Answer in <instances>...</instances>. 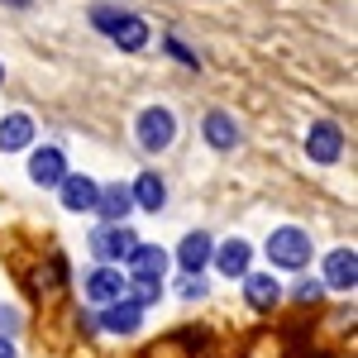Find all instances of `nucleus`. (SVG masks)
<instances>
[{"label": "nucleus", "instance_id": "nucleus-1", "mask_svg": "<svg viewBox=\"0 0 358 358\" xmlns=\"http://www.w3.org/2000/svg\"><path fill=\"white\" fill-rule=\"evenodd\" d=\"M134 229L129 224H101L96 234H91V253L101 258V263H129V253H134Z\"/></svg>", "mask_w": 358, "mask_h": 358}, {"label": "nucleus", "instance_id": "nucleus-2", "mask_svg": "<svg viewBox=\"0 0 358 358\" xmlns=\"http://www.w3.org/2000/svg\"><path fill=\"white\" fill-rule=\"evenodd\" d=\"M96 24L106 29L115 43H120V48H129V53L148 43V24H143L138 15H115V10H96Z\"/></svg>", "mask_w": 358, "mask_h": 358}, {"label": "nucleus", "instance_id": "nucleus-3", "mask_svg": "<svg viewBox=\"0 0 358 358\" xmlns=\"http://www.w3.org/2000/svg\"><path fill=\"white\" fill-rule=\"evenodd\" d=\"M268 253H273L277 268H301L310 258V239H306V229H273L268 234Z\"/></svg>", "mask_w": 358, "mask_h": 358}, {"label": "nucleus", "instance_id": "nucleus-4", "mask_svg": "<svg viewBox=\"0 0 358 358\" xmlns=\"http://www.w3.org/2000/svg\"><path fill=\"white\" fill-rule=\"evenodd\" d=\"M172 134H177V120H172V110H163V106H153V110L138 115V143L143 148H167L172 143Z\"/></svg>", "mask_w": 358, "mask_h": 358}, {"label": "nucleus", "instance_id": "nucleus-5", "mask_svg": "<svg viewBox=\"0 0 358 358\" xmlns=\"http://www.w3.org/2000/svg\"><path fill=\"white\" fill-rule=\"evenodd\" d=\"M306 153H310L315 163H334V158L344 153V134H339V124H330V120L310 124V134H306Z\"/></svg>", "mask_w": 358, "mask_h": 358}, {"label": "nucleus", "instance_id": "nucleus-6", "mask_svg": "<svg viewBox=\"0 0 358 358\" xmlns=\"http://www.w3.org/2000/svg\"><path fill=\"white\" fill-rule=\"evenodd\" d=\"M138 320H143V306H134L129 296H120V301H106L101 330H110V334H129V330H138Z\"/></svg>", "mask_w": 358, "mask_h": 358}, {"label": "nucleus", "instance_id": "nucleus-7", "mask_svg": "<svg viewBox=\"0 0 358 358\" xmlns=\"http://www.w3.org/2000/svg\"><path fill=\"white\" fill-rule=\"evenodd\" d=\"M129 268H134L138 282H163L167 273V253L153 244H134V253H129Z\"/></svg>", "mask_w": 358, "mask_h": 358}, {"label": "nucleus", "instance_id": "nucleus-8", "mask_svg": "<svg viewBox=\"0 0 358 358\" xmlns=\"http://www.w3.org/2000/svg\"><path fill=\"white\" fill-rule=\"evenodd\" d=\"M29 177H34L38 187H57V182L67 177L62 148H38V153H34V163H29Z\"/></svg>", "mask_w": 358, "mask_h": 358}, {"label": "nucleus", "instance_id": "nucleus-9", "mask_svg": "<svg viewBox=\"0 0 358 358\" xmlns=\"http://www.w3.org/2000/svg\"><path fill=\"white\" fill-rule=\"evenodd\" d=\"M124 292H129V287H124V277L115 273V268H96V273L86 277V296H91V301H120V296H124Z\"/></svg>", "mask_w": 358, "mask_h": 358}, {"label": "nucleus", "instance_id": "nucleus-10", "mask_svg": "<svg viewBox=\"0 0 358 358\" xmlns=\"http://www.w3.org/2000/svg\"><path fill=\"white\" fill-rule=\"evenodd\" d=\"M34 138V120L29 115H5L0 120V153H20Z\"/></svg>", "mask_w": 358, "mask_h": 358}, {"label": "nucleus", "instance_id": "nucleus-11", "mask_svg": "<svg viewBox=\"0 0 358 358\" xmlns=\"http://www.w3.org/2000/svg\"><path fill=\"white\" fill-rule=\"evenodd\" d=\"M325 277H330V287H339V292H354V282H358V258H354V248H339V253H330Z\"/></svg>", "mask_w": 358, "mask_h": 358}, {"label": "nucleus", "instance_id": "nucleus-12", "mask_svg": "<svg viewBox=\"0 0 358 358\" xmlns=\"http://www.w3.org/2000/svg\"><path fill=\"white\" fill-rule=\"evenodd\" d=\"M57 187H62V206L67 210H91L96 206V192H101L91 177H62Z\"/></svg>", "mask_w": 358, "mask_h": 358}, {"label": "nucleus", "instance_id": "nucleus-13", "mask_svg": "<svg viewBox=\"0 0 358 358\" xmlns=\"http://www.w3.org/2000/svg\"><path fill=\"white\" fill-rule=\"evenodd\" d=\"M129 206H134V196H129V187H120V182L106 187V192H96V210H101L110 224L124 220V215H129Z\"/></svg>", "mask_w": 358, "mask_h": 358}, {"label": "nucleus", "instance_id": "nucleus-14", "mask_svg": "<svg viewBox=\"0 0 358 358\" xmlns=\"http://www.w3.org/2000/svg\"><path fill=\"white\" fill-rule=\"evenodd\" d=\"M177 263H182L187 273H201V268L210 263V239H206L201 229H196V234H187V239H182V248H177Z\"/></svg>", "mask_w": 358, "mask_h": 358}, {"label": "nucleus", "instance_id": "nucleus-15", "mask_svg": "<svg viewBox=\"0 0 358 358\" xmlns=\"http://www.w3.org/2000/svg\"><path fill=\"white\" fill-rule=\"evenodd\" d=\"M248 258H253V248H248L244 239H229V244L215 253V263H220L224 277H244L248 273Z\"/></svg>", "mask_w": 358, "mask_h": 358}, {"label": "nucleus", "instance_id": "nucleus-16", "mask_svg": "<svg viewBox=\"0 0 358 358\" xmlns=\"http://www.w3.org/2000/svg\"><path fill=\"white\" fill-rule=\"evenodd\" d=\"M143 206V210H163V201H167V187H163V177H153V172H143L134 182V192H129Z\"/></svg>", "mask_w": 358, "mask_h": 358}, {"label": "nucleus", "instance_id": "nucleus-17", "mask_svg": "<svg viewBox=\"0 0 358 358\" xmlns=\"http://www.w3.org/2000/svg\"><path fill=\"white\" fill-rule=\"evenodd\" d=\"M206 138H210V143H215V148H234V143H239V124H234V120H229V115H206Z\"/></svg>", "mask_w": 358, "mask_h": 358}, {"label": "nucleus", "instance_id": "nucleus-18", "mask_svg": "<svg viewBox=\"0 0 358 358\" xmlns=\"http://www.w3.org/2000/svg\"><path fill=\"white\" fill-rule=\"evenodd\" d=\"M277 296H282L277 277H268V273H253V277H248V306L268 310V306H277Z\"/></svg>", "mask_w": 358, "mask_h": 358}, {"label": "nucleus", "instance_id": "nucleus-19", "mask_svg": "<svg viewBox=\"0 0 358 358\" xmlns=\"http://www.w3.org/2000/svg\"><path fill=\"white\" fill-rule=\"evenodd\" d=\"M134 306H148V301H158V282H138L134 287V296H129Z\"/></svg>", "mask_w": 358, "mask_h": 358}, {"label": "nucleus", "instance_id": "nucleus-20", "mask_svg": "<svg viewBox=\"0 0 358 358\" xmlns=\"http://www.w3.org/2000/svg\"><path fill=\"white\" fill-rule=\"evenodd\" d=\"M182 292H187V296H201V292H206V282H201V277H187V282H182Z\"/></svg>", "mask_w": 358, "mask_h": 358}, {"label": "nucleus", "instance_id": "nucleus-21", "mask_svg": "<svg viewBox=\"0 0 358 358\" xmlns=\"http://www.w3.org/2000/svg\"><path fill=\"white\" fill-rule=\"evenodd\" d=\"M296 296H301V301H315V296H320V287H315V282H301V287H296Z\"/></svg>", "mask_w": 358, "mask_h": 358}, {"label": "nucleus", "instance_id": "nucleus-22", "mask_svg": "<svg viewBox=\"0 0 358 358\" xmlns=\"http://www.w3.org/2000/svg\"><path fill=\"white\" fill-rule=\"evenodd\" d=\"M0 358H15V344L10 339H0Z\"/></svg>", "mask_w": 358, "mask_h": 358}, {"label": "nucleus", "instance_id": "nucleus-23", "mask_svg": "<svg viewBox=\"0 0 358 358\" xmlns=\"http://www.w3.org/2000/svg\"><path fill=\"white\" fill-rule=\"evenodd\" d=\"M10 5H29V0H10Z\"/></svg>", "mask_w": 358, "mask_h": 358}, {"label": "nucleus", "instance_id": "nucleus-24", "mask_svg": "<svg viewBox=\"0 0 358 358\" xmlns=\"http://www.w3.org/2000/svg\"><path fill=\"white\" fill-rule=\"evenodd\" d=\"M0 77H5V67H0Z\"/></svg>", "mask_w": 358, "mask_h": 358}]
</instances>
